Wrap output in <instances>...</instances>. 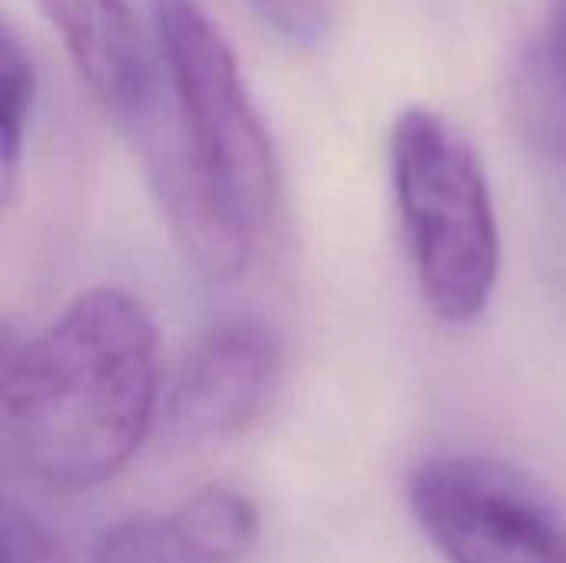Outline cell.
Instances as JSON below:
<instances>
[{"label": "cell", "instance_id": "1", "mask_svg": "<svg viewBox=\"0 0 566 563\" xmlns=\"http://www.w3.org/2000/svg\"><path fill=\"white\" fill-rule=\"evenodd\" d=\"M156 382L159 338L146 305L116 285L90 289L7 355V451L43 488H96L143 445Z\"/></svg>", "mask_w": 566, "mask_h": 563}, {"label": "cell", "instance_id": "2", "mask_svg": "<svg viewBox=\"0 0 566 563\" xmlns=\"http://www.w3.org/2000/svg\"><path fill=\"white\" fill-rule=\"evenodd\" d=\"M391 186L421 299L444 325L478 322L501 275V229L481 156L431 106L391 126Z\"/></svg>", "mask_w": 566, "mask_h": 563}, {"label": "cell", "instance_id": "3", "mask_svg": "<svg viewBox=\"0 0 566 563\" xmlns=\"http://www.w3.org/2000/svg\"><path fill=\"white\" fill-rule=\"evenodd\" d=\"M176 139L196 179L259 239L282 212V166L239 60L202 0H149Z\"/></svg>", "mask_w": 566, "mask_h": 563}, {"label": "cell", "instance_id": "4", "mask_svg": "<svg viewBox=\"0 0 566 563\" xmlns=\"http://www.w3.org/2000/svg\"><path fill=\"white\" fill-rule=\"evenodd\" d=\"M408 504L451 563H566V514L527 471L484 455L415 468Z\"/></svg>", "mask_w": 566, "mask_h": 563}, {"label": "cell", "instance_id": "5", "mask_svg": "<svg viewBox=\"0 0 566 563\" xmlns=\"http://www.w3.org/2000/svg\"><path fill=\"white\" fill-rule=\"evenodd\" d=\"M285 368L282 335L255 315L209 325L186 352L166 405L179 441H229L249 431L279 392Z\"/></svg>", "mask_w": 566, "mask_h": 563}, {"label": "cell", "instance_id": "6", "mask_svg": "<svg viewBox=\"0 0 566 563\" xmlns=\"http://www.w3.org/2000/svg\"><path fill=\"white\" fill-rule=\"evenodd\" d=\"M93 100L136 129L153 113V63L129 0H33Z\"/></svg>", "mask_w": 566, "mask_h": 563}, {"label": "cell", "instance_id": "7", "mask_svg": "<svg viewBox=\"0 0 566 563\" xmlns=\"http://www.w3.org/2000/svg\"><path fill=\"white\" fill-rule=\"evenodd\" d=\"M259 541L255 504L229 488H206L166 514L106 528L93 563H242Z\"/></svg>", "mask_w": 566, "mask_h": 563}, {"label": "cell", "instance_id": "8", "mask_svg": "<svg viewBox=\"0 0 566 563\" xmlns=\"http://www.w3.org/2000/svg\"><path fill=\"white\" fill-rule=\"evenodd\" d=\"M511 113L537 153L566 163V0L511 73Z\"/></svg>", "mask_w": 566, "mask_h": 563}, {"label": "cell", "instance_id": "9", "mask_svg": "<svg viewBox=\"0 0 566 563\" xmlns=\"http://www.w3.org/2000/svg\"><path fill=\"white\" fill-rule=\"evenodd\" d=\"M36 106V66L27 46L17 40L13 30H3L0 43V169H3V192H13V179L20 169L30 116Z\"/></svg>", "mask_w": 566, "mask_h": 563}, {"label": "cell", "instance_id": "10", "mask_svg": "<svg viewBox=\"0 0 566 563\" xmlns=\"http://www.w3.org/2000/svg\"><path fill=\"white\" fill-rule=\"evenodd\" d=\"M262 23L295 46H315L332 23V0H252Z\"/></svg>", "mask_w": 566, "mask_h": 563}, {"label": "cell", "instance_id": "11", "mask_svg": "<svg viewBox=\"0 0 566 563\" xmlns=\"http://www.w3.org/2000/svg\"><path fill=\"white\" fill-rule=\"evenodd\" d=\"M3 563H70L63 544L50 528H43L30 511L13 501L3 504Z\"/></svg>", "mask_w": 566, "mask_h": 563}]
</instances>
